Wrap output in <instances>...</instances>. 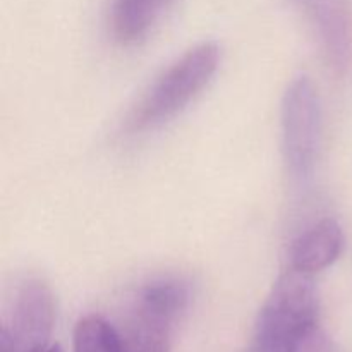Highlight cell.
Masks as SVG:
<instances>
[{"mask_svg":"<svg viewBox=\"0 0 352 352\" xmlns=\"http://www.w3.org/2000/svg\"><path fill=\"white\" fill-rule=\"evenodd\" d=\"M54 322L55 305L50 287L40 278H26L14 294L9 325L0 333V351L43 352L50 347Z\"/></svg>","mask_w":352,"mask_h":352,"instance_id":"5","label":"cell"},{"mask_svg":"<svg viewBox=\"0 0 352 352\" xmlns=\"http://www.w3.org/2000/svg\"><path fill=\"white\" fill-rule=\"evenodd\" d=\"M43 352H64L60 349V346H50L48 349H45Z\"/></svg>","mask_w":352,"mask_h":352,"instance_id":"10","label":"cell"},{"mask_svg":"<svg viewBox=\"0 0 352 352\" xmlns=\"http://www.w3.org/2000/svg\"><path fill=\"white\" fill-rule=\"evenodd\" d=\"M322 138V107L311 79L299 76L289 85L282 102L284 157L292 177L313 174Z\"/></svg>","mask_w":352,"mask_h":352,"instance_id":"4","label":"cell"},{"mask_svg":"<svg viewBox=\"0 0 352 352\" xmlns=\"http://www.w3.org/2000/svg\"><path fill=\"white\" fill-rule=\"evenodd\" d=\"M318 31L330 60L344 67L352 55L351 0H298Z\"/></svg>","mask_w":352,"mask_h":352,"instance_id":"6","label":"cell"},{"mask_svg":"<svg viewBox=\"0 0 352 352\" xmlns=\"http://www.w3.org/2000/svg\"><path fill=\"white\" fill-rule=\"evenodd\" d=\"M74 352H126L122 337L105 318L85 316L78 322L72 339Z\"/></svg>","mask_w":352,"mask_h":352,"instance_id":"9","label":"cell"},{"mask_svg":"<svg viewBox=\"0 0 352 352\" xmlns=\"http://www.w3.org/2000/svg\"><path fill=\"white\" fill-rule=\"evenodd\" d=\"M172 0H113L110 24L120 43L144 40L168 9Z\"/></svg>","mask_w":352,"mask_h":352,"instance_id":"8","label":"cell"},{"mask_svg":"<svg viewBox=\"0 0 352 352\" xmlns=\"http://www.w3.org/2000/svg\"><path fill=\"white\" fill-rule=\"evenodd\" d=\"M189 301L191 289L184 278L162 277L148 282L138 292L120 333L126 352H170Z\"/></svg>","mask_w":352,"mask_h":352,"instance_id":"2","label":"cell"},{"mask_svg":"<svg viewBox=\"0 0 352 352\" xmlns=\"http://www.w3.org/2000/svg\"><path fill=\"white\" fill-rule=\"evenodd\" d=\"M220 50L215 43L198 45L186 52L151 86L127 120V131L153 129L177 116L210 82L219 67Z\"/></svg>","mask_w":352,"mask_h":352,"instance_id":"3","label":"cell"},{"mask_svg":"<svg viewBox=\"0 0 352 352\" xmlns=\"http://www.w3.org/2000/svg\"><path fill=\"white\" fill-rule=\"evenodd\" d=\"M0 352H2V351H0Z\"/></svg>","mask_w":352,"mask_h":352,"instance_id":"11","label":"cell"},{"mask_svg":"<svg viewBox=\"0 0 352 352\" xmlns=\"http://www.w3.org/2000/svg\"><path fill=\"white\" fill-rule=\"evenodd\" d=\"M342 248L344 234L339 223L332 219L320 220L292 243L291 268L309 275L322 272L336 263Z\"/></svg>","mask_w":352,"mask_h":352,"instance_id":"7","label":"cell"},{"mask_svg":"<svg viewBox=\"0 0 352 352\" xmlns=\"http://www.w3.org/2000/svg\"><path fill=\"white\" fill-rule=\"evenodd\" d=\"M318 301L311 275L287 270L265 299L248 352H298L318 329Z\"/></svg>","mask_w":352,"mask_h":352,"instance_id":"1","label":"cell"}]
</instances>
